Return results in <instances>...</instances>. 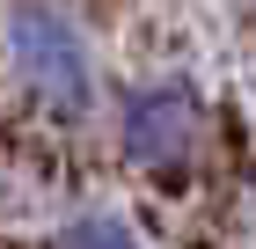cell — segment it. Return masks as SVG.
<instances>
[{"label":"cell","mask_w":256,"mask_h":249,"mask_svg":"<svg viewBox=\"0 0 256 249\" xmlns=\"http://www.w3.org/2000/svg\"><path fill=\"white\" fill-rule=\"evenodd\" d=\"M118 154L146 176H183L205 154V96L183 74H154L118 96Z\"/></svg>","instance_id":"7a4b0ae2"},{"label":"cell","mask_w":256,"mask_h":249,"mask_svg":"<svg viewBox=\"0 0 256 249\" xmlns=\"http://www.w3.org/2000/svg\"><path fill=\"white\" fill-rule=\"evenodd\" d=\"M8 66L52 117H80L96 103V52L59 0H15L8 8Z\"/></svg>","instance_id":"6da1fadb"},{"label":"cell","mask_w":256,"mask_h":249,"mask_svg":"<svg viewBox=\"0 0 256 249\" xmlns=\"http://www.w3.org/2000/svg\"><path fill=\"white\" fill-rule=\"evenodd\" d=\"M52 249H146V242L124 227L118 212H74V220L59 227V242H52Z\"/></svg>","instance_id":"3957f363"}]
</instances>
